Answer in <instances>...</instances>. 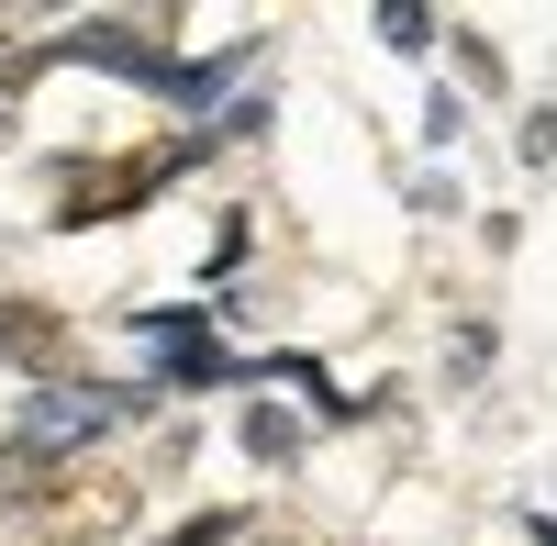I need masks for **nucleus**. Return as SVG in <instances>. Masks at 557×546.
<instances>
[{
	"label": "nucleus",
	"instance_id": "nucleus-1",
	"mask_svg": "<svg viewBox=\"0 0 557 546\" xmlns=\"http://www.w3.org/2000/svg\"><path fill=\"white\" fill-rule=\"evenodd\" d=\"M123 513H134L123 469H67V480H45V502H34V546H112Z\"/></svg>",
	"mask_w": 557,
	"mask_h": 546
},
{
	"label": "nucleus",
	"instance_id": "nucleus-2",
	"mask_svg": "<svg viewBox=\"0 0 557 546\" xmlns=\"http://www.w3.org/2000/svg\"><path fill=\"white\" fill-rule=\"evenodd\" d=\"M112 424H123V390H45L23 413V458H67V446L112 435Z\"/></svg>",
	"mask_w": 557,
	"mask_h": 546
},
{
	"label": "nucleus",
	"instance_id": "nucleus-3",
	"mask_svg": "<svg viewBox=\"0 0 557 546\" xmlns=\"http://www.w3.org/2000/svg\"><path fill=\"white\" fill-rule=\"evenodd\" d=\"M178 546H323V535L290 524V513H212L201 535H178Z\"/></svg>",
	"mask_w": 557,
	"mask_h": 546
},
{
	"label": "nucleus",
	"instance_id": "nucleus-4",
	"mask_svg": "<svg viewBox=\"0 0 557 546\" xmlns=\"http://www.w3.org/2000/svg\"><path fill=\"white\" fill-rule=\"evenodd\" d=\"M34 480V458H23V446H0V524H12V491Z\"/></svg>",
	"mask_w": 557,
	"mask_h": 546
}]
</instances>
